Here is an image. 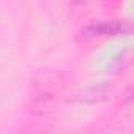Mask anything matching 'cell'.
<instances>
[{
    "mask_svg": "<svg viewBox=\"0 0 134 134\" xmlns=\"http://www.w3.org/2000/svg\"><path fill=\"white\" fill-rule=\"evenodd\" d=\"M73 2H82V0H73Z\"/></svg>",
    "mask_w": 134,
    "mask_h": 134,
    "instance_id": "obj_2",
    "label": "cell"
},
{
    "mask_svg": "<svg viewBox=\"0 0 134 134\" xmlns=\"http://www.w3.org/2000/svg\"><path fill=\"white\" fill-rule=\"evenodd\" d=\"M131 32V24L126 21H99L87 25L82 30L85 38L93 36H114V35H128Z\"/></svg>",
    "mask_w": 134,
    "mask_h": 134,
    "instance_id": "obj_1",
    "label": "cell"
}]
</instances>
